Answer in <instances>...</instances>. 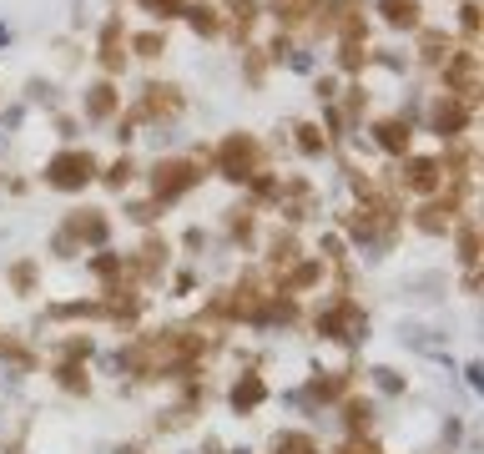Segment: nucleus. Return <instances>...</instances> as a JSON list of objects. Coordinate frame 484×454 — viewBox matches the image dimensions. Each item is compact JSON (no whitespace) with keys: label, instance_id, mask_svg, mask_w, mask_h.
Instances as JSON below:
<instances>
[{"label":"nucleus","instance_id":"obj_38","mask_svg":"<svg viewBox=\"0 0 484 454\" xmlns=\"http://www.w3.org/2000/svg\"><path fill=\"white\" fill-rule=\"evenodd\" d=\"M156 212H162V203H141V207H131V218H137V222H152Z\"/></svg>","mask_w":484,"mask_h":454},{"label":"nucleus","instance_id":"obj_7","mask_svg":"<svg viewBox=\"0 0 484 454\" xmlns=\"http://www.w3.org/2000/svg\"><path fill=\"white\" fill-rule=\"evenodd\" d=\"M464 192H469V182H459V192L439 197V203H424L419 212H414V227H419V233H449L454 222H459V212H464Z\"/></svg>","mask_w":484,"mask_h":454},{"label":"nucleus","instance_id":"obj_11","mask_svg":"<svg viewBox=\"0 0 484 454\" xmlns=\"http://www.w3.org/2000/svg\"><path fill=\"white\" fill-rule=\"evenodd\" d=\"M374 141L389 152V157H409V147H414V131H409L404 116H389V122L374 126Z\"/></svg>","mask_w":484,"mask_h":454},{"label":"nucleus","instance_id":"obj_12","mask_svg":"<svg viewBox=\"0 0 484 454\" xmlns=\"http://www.w3.org/2000/svg\"><path fill=\"white\" fill-rule=\"evenodd\" d=\"M101 66H107L111 76L126 71V31H122V20H107V26H101Z\"/></svg>","mask_w":484,"mask_h":454},{"label":"nucleus","instance_id":"obj_29","mask_svg":"<svg viewBox=\"0 0 484 454\" xmlns=\"http://www.w3.org/2000/svg\"><path fill=\"white\" fill-rule=\"evenodd\" d=\"M344 389H348V369L344 374H318L313 378V394H318V399H338Z\"/></svg>","mask_w":484,"mask_h":454},{"label":"nucleus","instance_id":"obj_30","mask_svg":"<svg viewBox=\"0 0 484 454\" xmlns=\"http://www.w3.org/2000/svg\"><path fill=\"white\" fill-rule=\"evenodd\" d=\"M11 288H16L20 298H31V293H36V263H31V258L11 267Z\"/></svg>","mask_w":484,"mask_h":454},{"label":"nucleus","instance_id":"obj_3","mask_svg":"<svg viewBox=\"0 0 484 454\" xmlns=\"http://www.w3.org/2000/svg\"><path fill=\"white\" fill-rule=\"evenodd\" d=\"M363 329H369V318H363V308L348 293H338L329 308L318 314V333L333 339V344H353V339H363Z\"/></svg>","mask_w":484,"mask_h":454},{"label":"nucleus","instance_id":"obj_31","mask_svg":"<svg viewBox=\"0 0 484 454\" xmlns=\"http://www.w3.org/2000/svg\"><path fill=\"white\" fill-rule=\"evenodd\" d=\"M101 177H107V187H116V192H122L126 182L137 177V167H131V157H122V162H111V167H107V172H101Z\"/></svg>","mask_w":484,"mask_h":454},{"label":"nucleus","instance_id":"obj_15","mask_svg":"<svg viewBox=\"0 0 484 454\" xmlns=\"http://www.w3.org/2000/svg\"><path fill=\"white\" fill-rule=\"evenodd\" d=\"M263 399H267L263 374H242V378L233 384V409H237V414H252V409L263 404Z\"/></svg>","mask_w":484,"mask_h":454},{"label":"nucleus","instance_id":"obj_9","mask_svg":"<svg viewBox=\"0 0 484 454\" xmlns=\"http://www.w3.org/2000/svg\"><path fill=\"white\" fill-rule=\"evenodd\" d=\"M182 107H187V101H182V92H177V86H167V81H152V86L141 92L137 122H167V116H177Z\"/></svg>","mask_w":484,"mask_h":454},{"label":"nucleus","instance_id":"obj_35","mask_svg":"<svg viewBox=\"0 0 484 454\" xmlns=\"http://www.w3.org/2000/svg\"><path fill=\"white\" fill-rule=\"evenodd\" d=\"M66 363H81V359H91V339H66Z\"/></svg>","mask_w":484,"mask_h":454},{"label":"nucleus","instance_id":"obj_34","mask_svg":"<svg viewBox=\"0 0 484 454\" xmlns=\"http://www.w3.org/2000/svg\"><path fill=\"white\" fill-rule=\"evenodd\" d=\"M333 454H384V450H378L369 434H353V439H344V444H338Z\"/></svg>","mask_w":484,"mask_h":454},{"label":"nucleus","instance_id":"obj_36","mask_svg":"<svg viewBox=\"0 0 484 454\" xmlns=\"http://www.w3.org/2000/svg\"><path fill=\"white\" fill-rule=\"evenodd\" d=\"M344 111H348V122H359V116H363V86H348V101H344Z\"/></svg>","mask_w":484,"mask_h":454},{"label":"nucleus","instance_id":"obj_16","mask_svg":"<svg viewBox=\"0 0 484 454\" xmlns=\"http://www.w3.org/2000/svg\"><path fill=\"white\" fill-rule=\"evenodd\" d=\"M182 16L192 20L197 36H222V26H227V20H222V5H212V0H207V5H187Z\"/></svg>","mask_w":484,"mask_h":454},{"label":"nucleus","instance_id":"obj_2","mask_svg":"<svg viewBox=\"0 0 484 454\" xmlns=\"http://www.w3.org/2000/svg\"><path fill=\"white\" fill-rule=\"evenodd\" d=\"M96 157L86 152V147H66V152H56V157L46 162V187L56 192H81L86 182H96Z\"/></svg>","mask_w":484,"mask_h":454},{"label":"nucleus","instance_id":"obj_17","mask_svg":"<svg viewBox=\"0 0 484 454\" xmlns=\"http://www.w3.org/2000/svg\"><path fill=\"white\" fill-rule=\"evenodd\" d=\"M323 267L329 263H298L293 273H288V283H282V293H308V288H318V283H323Z\"/></svg>","mask_w":484,"mask_h":454},{"label":"nucleus","instance_id":"obj_28","mask_svg":"<svg viewBox=\"0 0 484 454\" xmlns=\"http://www.w3.org/2000/svg\"><path fill=\"white\" fill-rule=\"evenodd\" d=\"M147 16H156V20H177L182 11H187V0H137Z\"/></svg>","mask_w":484,"mask_h":454},{"label":"nucleus","instance_id":"obj_33","mask_svg":"<svg viewBox=\"0 0 484 454\" xmlns=\"http://www.w3.org/2000/svg\"><path fill=\"white\" fill-rule=\"evenodd\" d=\"M459 26H464L469 46H474V36H480V5H474V0H464V5H459Z\"/></svg>","mask_w":484,"mask_h":454},{"label":"nucleus","instance_id":"obj_8","mask_svg":"<svg viewBox=\"0 0 484 454\" xmlns=\"http://www.w3.org/2000/svg\"><path fill=\"white\" fill-rule=\"evenodd\" d=\"M469 116H474V101H464V96H439L434 111H429V126H434L444 141H459Z\"/></svg>","mask_w":484,"mask_h":454},{"label":"nucleus","instance_id":"obj_5","mask_svg":"<svg viewBox=\"0 0 484 454\" xmlns=\"http://www.w3.org/2000/svg\"><path fill=\"white\" fill-rule=\"evenodd\" d=\"M107 233H111L107 212H101V207H81V212H71V218H66L61 233H56V252H76L81 243L101 248V243H107Z\"/></svg>","mask_w":484,"mask_h":454},{"label":"nucleus","instance_id":"obj_22","mask_svg":"<svg viewBox=\"0 0 484 454\" xmlns=\"http://www.w3.org/2000/svg\"><path fill=\"white\" fill-rule=\"evenodd\" d=\"M56 384H61L66 394H86V389H91V378H86L81 363H56Z\"/></svg>","mask_w":484,"mask_h":454},{"label":"nucleus","instance_id":"obj_6","mask_svg":"<svg viewBox=\"0 0 484 454\" xmlns=\"http://www.w3.org/2000/svg\"><path fill=\"white\" fill-rule=\"evenodd\" d=\"M474 92H480V56H474V46L449 51V61H444V96L474 101Z\"/></svg>","mask_w":484,"mask_h":454},{"label":"nucleus","instance_id":"obj_37","mask_svg":"<svg viewBox=\"0 0 484 454\" xmlns=\"http://www.w3.org/2000/svg\"><path fill=\"white\" fill-rule=\"evenodd\" d=\"M248 76H252V81L267 76V56H263V51H252V56H248Z\"/></svg>","mask_w":484,"mask_h":454},{"label":"nucleus","instance_id":"obj_20","mask_svg":"<svg viewBox=\"0 0 484 454\" xmlns=\"http://www.w3.org/2000/svg\"><path fill=\"white\" fill-rule=\"evenodd\" d=\"M273 454H323L318 450V439L303 434V429H288V434L273 439Z\"/></svg>","mask_w":484,"mask_h":454},{"label":"nucleus","instance_id":"obj_32","mask_svg":"<svg viewBox=\"0 0 484 454\" xmlns=\"http://www.w3.org/2000/svg\"><path fill=\"white\" fill-rule=\"evenodd\" d=\"M363 61H369V46H363V41H344L338 66H344V71H363Z\"/></svg>","mask_w":484,"mask_h":454},{"label":"nucleus","instance_id":"obj_13","mask_svg":"<svg viewBox=\"0 0 484 454\" xmlns=\"http://www.w3.org/2000/svg\"><path fill=\"white\" fill-rule=\"evenodd\" d=\"M116 107H122V92H116L111 81H96V86H86V116H91V122H107V116H116Z\"/></svg>","mask_w":484,"mask_h":454},{"label":"nucleus","instance_id":"obj_19","mask_svg":"<svg viewBox=\"0 0 484 454\" xmlns=\"http://www.w3.org/2000/svg\"><path fill=\"white\" fill-rule=\"evenodd\" d=\"M454 258L464 267H474V258H480V227H474V222H459V233H454Z\"/></svg>","mask_w":484,"mask_h":454},{"label":"nucleus","instance_id":"obj_27","mask_svg":"<svg viewBox=\"0 0 484 454\" xmlns=\"http://www.w3.org/2000/svg\"><path fill=\"white\" fill-rule=\"evenodd\" d=\"M298 147H303L308 157H323V152H329V137H323L313 122H303V126H298Z\"/></svg>","mask_w":484,"mask_h":454},{"label":"nucleus","instance_id":"obj_25","mask_svg":"<svg viewBox=\"0 0 484 454\" xmlns=\"http://www.w3.org/2000/svg\"><path fill=\"white\" fill-rule=\"evenodd\" d=\"M344 414H348V429H353V434H369V424H374V409H369V399H348Z\"/></svg>","mask_w":484,"mask_h":454},{"label":"nucleus","instance_id":"obj_24","mask_svg":"<svg viewBox=\"0 0 484 454\" xmlns=\"http://www.w3.org/2000/svg\"><path fill=\"white\" fill-rule=\"evenodd\" d=\"M252 20H258V0H233V36L237 41H248Z\"/></svg>","mask_w":484,"mask_h":454},{"label":"nucleus","instance_id":"obj_26","mask_svg":"<svg viewBox=\"0 0 484 454\" xmlns=\"http://www.w3.org/2000/svg\"><path fill=\"white\" fill-rule=\"evenodd\" d=\"M131 46H137L141 61H156V56L167 51V36H162V31H141V36H131Z\"/></svg>","mask_w":484,"mask_h":454},{"label":"nucleus","instance_id":"obj_1","mask_svg":"<svg viewBox=\"0 0 484 454\" xmlns=\"http://www.w3.org/2000/svg\"><path fill=\"white\" fill-rule=\"evenodd\" d=\"M212 167H218L227 182H248L252 172H263L258 162H263V147H258V137H248V131H227V137L212 147Z\"/></svg>","mask_w":484,"mask_h":454},{"label":"nucleus","instance_id":"obj_21","mask_svg":"<svg viewBox=\"0 0 484 454\" xmlns=\"http://www.w3.org/2000/svg\"><path fill=\"white\" fill-rule=\"evenodd\" d=\"M267 263L278 267V273H282V267H293V263H298V237H293V233H278V237H273V252H267Z\"/></svg>","mask_w":484,"mask_h":454},{"label":"nucleus","instance_id":"obj_4","mask_svg":"<svg viewBox=\"0 0 484 454\" xmlns=\"http://www.w3.org/2000/svg\"><path fill=\"white\" fill-rule=\"evenodd\" d=\"M202 182V172H197V162L187 157H162L152 167V203H177L182 192H192Z\"/></svg>","mask_w":484,"mask_h":454},{"label":"nucleus","instance_id":"obj_10","mask_svg":"<svg viewBox=\"0 0 484 454\" xmlns=\"http://www.w3.org/2000/svg\"><path fill=\"white\" fill-rule=\"evenodd\" d=\"M399 177H404V187L414 192V197H434L439 182H444V167H439V157H414V152H409Z\"/></svg>","mask_w":484,"mask_h":454},{"label":"nucleus","instance_id":"obj_14","mask_svg":"<svg viewBox=\"0 0 484 454\" xmlns=\"http://www.w3.org/2000/svg\"><path fill=\"white\" fill-rule=\"evenodd\" d=\"M419 11H424L419 0H378V16L389 20L393 31H419V20H424Z\"/></svg>","mask_w":484,"mask_h":454},{"label":"nucleus","instance_id":"obj_18","mask_svg":"<svg viewBox=\"0 0 484 454\" xmlns=\"http://www.w3.org/2000/svg\"><path fill=\"white\" fill-rule=\"evenodd\" d=\"M419 61H449V31H419Z\"/></svg>","mask_w":484,"mask_h":454},{"label":"nucleus","instance_id":"obj_23","mask_svg":"<svg viewBox=\"0 0 484 454\" xmlns=\"http://www.w3.org/2000/svg\"><path fill=\"white\" fill-rule=\"evenodd\" d=\"M318 11V0H278V20L282 26H303Z\"/></svg>","mask_w":484,"mask_h":454}]
</instances>
